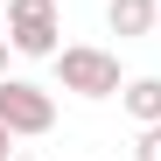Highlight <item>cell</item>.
<instances>
[{"label": "cell", "mask_w": 161, "mask_h": 161, "mask_svg": "<svg viewBox=\"0 0 161 161\" xmlns=\"http://www.w3.org/2000/svg\"><path fill=\"white\" fill-rule=\"evenodd\" d=\"M133 161H161V119L140 126V140H133Z\"/></svg>", "instance_id": "8992f818"}, {"label": "cell", "mask_w": 161, "mask_h": 161, "mask_svg": "<svg viewBox=\"0 0 161 161\" xmlns=\"http://www.w3.org/2000/svg\"><path fill=\"white\" fill-rule=\"evenodd\" d=\"M0 119H7L21 140H42L49 126H56V98L28 77H0Z\"/></svg>", "instance_id": "3957f363"}, {"label": "cell", "mask_w": 161, "mask_h": 161, "mask_svg": "<svg viewBox=\"0 0 161 161\" xmlns=\"http://www.w3.org/2000/svg\"><path fill=\"white\" fill-rule=\"evenodd\" d=\"M105 28L112 35H154L161 28V0H105Z\"/></svg>", "instance_id": "277c9868"}, {"label": "cell", "mask_w": 161, "mask_h": 161, "mask_svg": "<svg viewBox=\"0 0 161 161\" xmlns=\"http://www.w3.org/2000/svg\"><path fill=\"white\" fill-rule=\"evenodd\" d=\"M119 105H126V119H133V126H154V119H161V77H126Z\"/></svg>", "instance_id": "5b68a950"}, {"label": "cell", "mask_w": 161, "mask_h": 161, "mask_svg": "<svg viewBox=\"0 0 161 161\" xmlns=\"http://www.w3.org/2000/svg\"><path fill=\"white\" fill-rule=\"evenodd\" d=\"M7 56H14V42H7V35H0V77H7Z\"/></svg>", "instance_id": "ba28073f"}, {"label": "cell", "mask_w": 161, "mask_h": 161, "mask_svg": "<svg viewBox=\"0 0 161 161\" xmlns=\"http://www.w3.org/2000/svg\"><path fill=\"white\" fill-rule=\"evenodd\" d=\"M7 42H14V56H56L63 49L56 0H7Z\"/></svg>", "instance_id": "7a4b0ae2"}, {"label": "cell", "mask_w": 161, "mask_h": 161, "mask_svg": "<svg viewBox=\"0 0 161 161\" xmlns=\"http://www.w3.org/2000/svg\"><path fill=\"white\" fill-rule=\"evenodd\" d=\"M0 35H7V7H0Z\"/></svg>", "instance_id": "9c48e42d"}, {"label": "cell", "mask_w": 161, "mask_h": 161, "mask_svg": "<svg viewBox=\"0 0 161 161\" xmlns=\"http://www.w3.org/2000/svg\"><path fill=\"white\" fill-rule=\"evenodd\" d=\"M14 161H35V154H14Z\"/></svg>", "instance_id": "30bf717a"}, {"label": "cell", "mask_w": 161, "mask_h": 161, "mask_svg": "<svg viewBox=\"0 0 161 161\" xmlns=\"http://www.w3.org/2000/svg\"><path fill=\"white\" fill-rule=\"evenodd\" d=\"M14 140H21V133H14V126H7V119H0V161H14V154H21V147H14Z\"/></svg>", "instance_id": "52a82bcc"}, {"label": "cell", "mask_w": 161, "mask_h": 161, "mask_svg": "<svg viewBox=\"0 0 161 161\" xmlns=\"http://www.w3.org/2000/svg\"><path fill=\"white\" fill-rule=\"evenodd\" d=\"M49 63H56V84H63L70 98H119V91H126L119 56H112V49H98V42H63Z\"/></svg>", "instance_id": "6da1fadb"}]
</instances>
